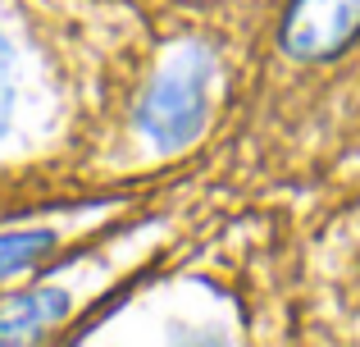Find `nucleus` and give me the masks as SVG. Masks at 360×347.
<instances>
[{
    "label": "nucleus",
    "instance_id": "nucleus-1",
    "mask_svg": "<svg viewBox=\"0 0 360 347\" xmlns=\"http://www.w3.org/2000/svg\"><path fill=\"white\" fill-rule=\"evenodd\" d=\"M219 87H224V69L210 46H201V42L174 46L160 60V69L150 73L146 92L137 101L141 142L160 146V151H178V146L196 142L214 115Z\"/></svg>",
    "mask_w": 360,
    "mask_h": 347
},
{
    "label": "nucleus",
    "instance_id": "nucleus-2",
    "mask_svg": "<svg viewBox=\"0 0 360 347\" xmlns=\"http://www.w3.org/2000/svg\"><path fill=\"white\" fill-rule=\"evenodd\" d=\"M360 32V0H292L283 46L297 60H324Z\"/></svg>",
    "mask_w": 360,
    "mask_h": 347
},
{
    "label": "nucleus",
    "instance_id": "nucleus-3",
    "mask_svg": "<svg viewBox=\"0 0 360 347\" xmlns=\"http://www.w3.org/2000/svg\"><path fill=\"white\" fill-rule=\"evenodd\" d=\"M69 315L64 288H18L0 302V343H32Z\"/></svg>",
    "mask_w": 360,
    "mask_h": 347
},
{
    "label": "nucleus",
    "instance_id": "nucleus-4",
    "mask_svg": "<svg viewBox=\"0 0 360 347\" xmlns=\"http://www.w3.org/2000/svg\"><path fill=\"white\" fill-rule=\"evenodd\" d=\"M51 247H55L51 229H9V233H0V284H5V279H18Z\"/></svg>",
    "mask_w": 360,
    "mask_h": 347
},
{
    "label": "nucleus",
    "instance_id": "nucleus-5",
    "mask_svg": "<svg viewBox=\"0 0 360 347\" xmlns=\"http://www.w3.org/2000/svg\"><path fill=\"white\" fill-rule=\"evenodd\" d=\"M14 96H18V82H14V55H9L5 37H0V137L9 133V119H14Z\"/></svg>",
    "mask_w": 360,
    "mask_h": 347
}]
</instances>
